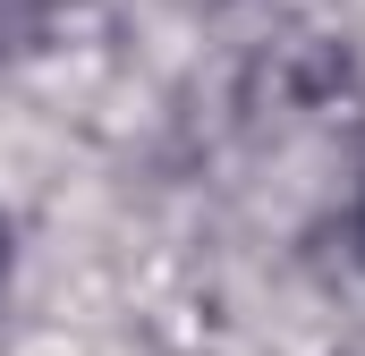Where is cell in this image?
I'll return each instance as SVG.
<instances>
[{
	"instance_id": "cell-1",
	"label": "cell",
	"mask_w": 365,
	"mask_h": 356,
	"mask_svg": "<svg viewBox=\"0 0 365 356\" xmlns=\"http://www.w3.org/2000/svg\"><path fill=\"white\" fill-rule=\"evenodd\" d=\"M0 288H9V221H0Z\"/></svg>"
}]
</instances>
